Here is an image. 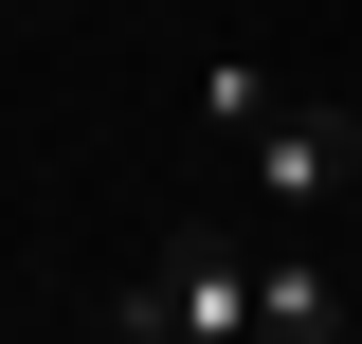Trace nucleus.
<instances>
[{"mask_svg":"<svg viewBox=\"0 0 362 344\" xmlns=\"http://www.w3.org/2000/svg\"><path fill=\"white\" fill-rule=\"evenodd\" d=\"M254 344H344V290H326L308 236H290V254H254Z\"/></svg>","mask_w":362,"mask_h":344,"instance_id":"3","label":"nucleus"},{"mask_svg":"<svg viewBox=\"0 0 362 344\" xmlns=\"http://www.w3.org/2000/svg\"><path fill=\"white\" fill-rule=\"evenodd\" d=\"M235 181H254L272 217H326L362 181V109H344V91H272L254 127H235Z\"/></svg>","mask_w":362,"mask_h":344,"instance_id":"2","label":"nucleus"},{"mask_svg":"<svg viewBox=\"0 0 362 344\" xmlns=\"http://www.w3.org/2000/svg\"><path fill=\"white\" fill-rule=\"evenodd\" d=\"M109 326H127V344H254V254L181 217L163 254H145L127 290H109Z\"/></svg>","mask_w":362,"mask_h":344,"instance_id":"1","label":"nucleus"}]
</instances>
